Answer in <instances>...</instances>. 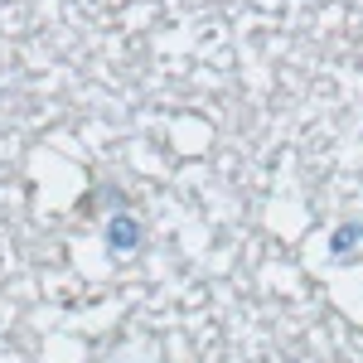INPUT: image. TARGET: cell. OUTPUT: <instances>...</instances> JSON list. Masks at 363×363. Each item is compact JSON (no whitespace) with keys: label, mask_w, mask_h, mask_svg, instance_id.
<instances>
[{"label":"cell","mask_w":363,"mask_h":363,"mask_svg":"<svg viewBox=\"0 0 363 363\" xmlns=\"http://www.w3.org/2000/svg\"><path fill=\"white\" fill-rule=\"evenodd\" d=\"M102 238H107V247L112 252H121V257H131V252L145 242V228L126 213V208H116L112 218H107V228H102Z\"/></svg>","instance_id":"cell-1"},{"label":"cell","mask_w":363,"mask_h":363,"mask_svg":"<svg viewBox=\"0 0 363 363\" xmlns=\"http://www.w3.org/2000/svg\"><path fill=\"white\" fill-rule=\"evenodd\" d=\"M359 242H363V218H354V223H339L335 233H330V252H335V257L354 252Z\"/></svg>","instance_id":"cell-2"}]
</instances>
